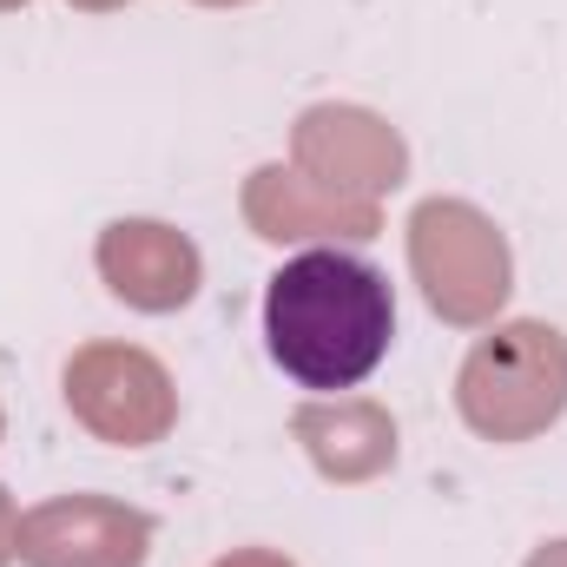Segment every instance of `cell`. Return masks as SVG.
<instances>
[{
    "label": "cell",
    "instance_id": "6da1fadb",
    "mask_svg": "<svg viewBox=\"0 0 567 567\" xmlns=\"http://www.w3.org/2000/svg\"><path fill=\"white\" fill-rule=\"evenodd\" d=\"M396 337L390 278L357 251H297L265 290V343L290 383L357 390Z\"/></svg>",
    "mask_w": 567,
    "mask_h": 567
}]
</instances>
